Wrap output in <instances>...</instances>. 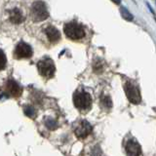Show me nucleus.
I'll return each instance as SVG.
<instances>
[{
    "instance_id": "5",
    "label": "nucleus",
    "mask_w": 156,
    "mask_h": 156,
    "mask_svg": "<svg viewBox=\"0 0 156 156\" xmlns=\"http://www.w3.org/2000/svg\"><path fill=\"white\" fill-rule=\"evenodd\" d=\"M125 93L130 102L134 105H139L141 101V96L139 88L132 84L131 82H127L125 84Z\"/></svg>"
},
{
    "instance_id": "9",
    "label": "nucleus",
    "mask_w": 156,
    "mask_h": 156,
    "mask_svg": "<svg viewBox=\"0 0 156 156\" xmlns=\"http://www.w3.org/2000/svg\"><path fill=\"white\" fill-rule=\"evenodd\" d=\"M127 156H140L141 154V146L136 140H130L126 144Z\"/></svg>"
},
{
    "instance_id": "16",
    "label": "nucleus",
    "mask_w": 156,
    "mask_h": 156,
    "mask_svg": "<svg viewBox=\"0 0 156 156\" xmlns=\"http://www.w3.org/2000/svg\"><path fill=\"white\" fill-rule=\"evenodd\" d=\"M46 125H47V127L48 128H50V129H55L56 127H57V123L54 120H52V119H49V120H47L46 121Z\"/></svg>"
},
{
    "instance_id": "10",
    "label": "nucleus",
    "mask_w": 156,
    "mask_h": 156,
    "mask_svg": "<svg viewBox=\"0 0 156 156\" xmlns=\"http://www.w3.org/2000/svg\"><path fill=\"white\" fill-rule=\"evenodd\" d=\"M44 31H45V34L47 35L49 41L52 43H56L61 39V33L55 27L49 26L45 28Z\"/></svg>"
},
{
    "instance_id": "4",
    "label": "nucleus",
    "mask_w": 156,
    "mask_h": 156,
    "mask_svg": "<svg viewBox=\"0 0 156 156\" xmlns=\"http://www.w3.org/2000/svg\"><path fill=\"white\" fill-rule=\"evenodd\" d=\"M31 18L34 22H42L45 21L49 17V12L47 10L46 4L42 1H36L32 4L31 11H30Z\"/></svg>"
},
{
    "instance_id": "17",
    "label": "nucleus",
    "mask_w": 156,
    "mask_h": 156,
    "mask_svg": "<svg viewBox=\"0 0 156 156\" xmlns=\"http://www.w3.org/2000/svg\"><path fill=\"white\" fill-rule=\"evenodd\" d=\"M92 154L94 156H100L101 155V148L99 147V146H96V147L93 149Z\"/></svg>"
},
{
    "instance_id": "3",
    "label": "nucleus",
    "mask_w": 156,
    "mask_h": 156,
    "mask_svg": "<svg viewBox=\"0 0 156 156\" xmlns=\"http://www.w3.org/2000/svg\"><path fill=\"white\" fill-rule=\"evenodd\" d=\"M37 68L39 74L46 79H50L55 74L56 67L54 62L50 58H44L37 62Z\"/></svg>"
},
{
    "instance_id": "8",
    "label": "nucleus",
    "mask_w": 156,
    "mask_h": 156,
    "mask_svg": "<svg viewBox=\"0 0 156 156\" xmlns=\"http://www.w3.org/2000/svg\"><path fill=\"white\" fill-rule=\"evenodd\" d=\"M5 92L11 97H20L23 93V89L14 79H8L5 83Z\"/></svg>"
},
{
    "instance_id": "13",
    "label": "nucleus",
    "mask_w": 156,
    "mask_h": 156,
    "mask_svg": "<svg viewBox=\"0 0 156 156\" xmlns=\"http://www.w3.org/2000/svg\"><path fill=\"white\" fill-rule=\"evenodd\" d=\"M101 105L105 106V108H110L112 106V101H111V99L108 97V96H104L101 97Z\"/></svg>"
},
{
    "instance_id": "15",
    "label": "nucleus",
    "mask_w": 156,
    "mask_h": 156,
    "mask_svg": "<svg viewBox=\"0 0 156 156\" xmlns=\"http://www.w3.org/2000/svg\"><path fill=\"white\" fill-rule=\"evenodd\" d=\"M24 111H26V114L29 117H34V115H35V111H34V108L32 106H27L24 109Z\"/></svg>"
},
{
    "instance_id": "6",
    "label": "nucleus",
    "mask_w": 156,
    "mask_h": 156,
    "mask_svg": "<svg viewBox=\"0 0 156 156\" xmlns=\"http://www.w3.org/2000/svg\"><path fill=\"white\" fill-rule=\"evenodd\" d=\"M15 57L17 58H30L33 54L31 47L26 42L21 41L15 49Z\"/></svg>"
},
{
    "instance_id": "11",
    "label": "nucleus",
    "mask_w": 156,
    "mask_h": 156,
    "mask_svg": "<svg viewBox=\"0 0 156 156\" xmlns=\"http://www.w3.org/2000/svg\"><path fill=\"white\" fill-rule=\"evenodd\" d=\"M9 17H10V21L13 23L19 24L23 21V13L21 12V10L18 8H14L11 11H9Z\"/></svg>"
},
{
    "instance_id": "7",
    "label": "nucleus",
    "mask_w": 156,
    "mask_h": 156,
    "mask_svg": "<svg viewBox=\"0 0 156 156\" xmlns=\"http://www.w3.org/2000/svg\"><path fill=\"white\" fill-rule=\"evenodd\" d=\"M75 135L80 139H84L87 136H89L92 132V126L86 120H81L76 124L75 127Z\"/></svg>"
},
{
    "instance_id": "1",
    "label": "nucleus",
    "mask_w": 156,
    "mask_h": 156,
    "mask_svg": "<svg viewBox=\"0 0 156 156\" xmlns=\"http://www.w3.org/2000/svg\"><path fill=\"white\" fill-rule=\"evenodd\" d=\"M63 31H65L66 37L71 40H79L85 36L84 27L75 21L66 23L63 27Z\"/></svg>"
},
{
    "instance_id": "18",
    "label": "nucleus",
    "mask_w": 156,
    "mask_h": 156,
    "mask_svg": "<svg viewBox=\"0 0 156 156\" xmlns=\"http://www.w3.org/2000/svg\"><path fill=\"white\" fill-rule=\"evenodd\" d=\"M111 1L113 2V3H115V4H120L121 0H111Z\"/></svg>"
},
{
    "instance_id": "2",
    "label": "nucleus",
    "mask_w": 156,
    "mask_h": 156,
    "mask_svg": "<svg viewBox=\"0 0 156 156\" xmlns=\"http://www.w3.org/2000/svg\"><path fill=\"white\" fill-rule=\"evenodd\" d=\"M73 102L77 109L81 111H86L91 108L92 105V98L89 93L84 90H78L74 93L73 96Z\"/></svg>"
},
{
    "instance_id": "12",
    "label": "nucleus",
    "mask_w": 156,
    "mask_h": 156,
    "mask_svg": "<svg viewBox=\"0 0 156 156\" xmlns=\"http://www.w3.org/2000/svg\"><path fill=\"white\" fill-rule=\"evenodd\" d=\"M120 13H121L122 18H123L124 20H126V21H129V22L133 21L134 16L128 11V9H126L125 7H121L120 8Z\"/></svg>"
},
{
    "instance_id": "14",
    "label": "nucleus",
    "mask_w": 156,
    "mask_h": 156,
    "mask_svg": "<svg viewBox=\"0 0 156 156\" xmlns=\"http://www.w3.org/2000/svg\"><path fill=\"white\" fill-rule=\"evenodd\" d=\"M6 63H7V58L6 56H5L4 52L0 49V70H2L6 66Z\"/></svg>"
}]
</instances>
